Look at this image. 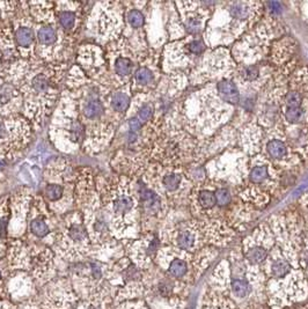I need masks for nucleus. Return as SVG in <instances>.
Here are the masks:
<instances>
[{
	"label": "nucleus",
	"instance_id": "obj_1",
	"mask_svg": "<svg viewBox=\"0 0 308 309\" xmlns=\"http://www.w3.org/2000/svg\"><path fill=\"white\" fill-rule=\"evenodd\" d=\"M301 246L300 240L292 241L283 232L260 266L270 309H288L308 299V279L300 263Z\"/></svg>",
	"mask_w": 308,
	"mask_h": 309
},
{
	"label": "nucleus",
	"instance_id": "obj_2",
	"mask_svg": "<svg viewBox=\"0 0 308 309\" xmlns=\"http://www.w3.org/2000/svg\"><path fill=\"white\" fill-rule=\"evenodd\" d=\"M217 90L225 102L236 104L240 101V93L236 85L231 80H221L218 82Z\"/></svg>",
	"mask_w": 308,
	"mask_h": 309
},
{
	"label": "nucleus",
	"instance_id": "obj_3",
	"mask_svg": "<svg viewBox=\"0 0 308 309\" xmlns=\"http://www.w3.org/2000/svg\"><path fill=\"white\" fill-rule=\"evenodd\" d=\"M139 194H140L141 202L144 203L145 209L148 213H157L158 211L160 210L161 202L159 196H158L156 192H153L152 190H149L145 187H141Z\"/></svg>",
	"mask_w": 308,
	"mask_h": 309
},
{
	"label": "nucleus",
	"instance_id": "obj_4",
	"mask_svg": "<svg viewBox=\"0 0 308 309\" xmlns=\"http://www.w3.org/2000/svg\"><path fill=\"white\" fill-rule=\"evenodd\" d=\"M266 150H268L269 156L275 160H281L287 156V147L284 144V141L279 139H272L266 145Z\"/></svg>",
	"mask_w": 308,
	"mask_h": 309
},
{
	"label": "nucleus",
	"instance_id": "obj_5",
	"mask_svg": "<svg viewBox=\"0 0 308 309\" xmlns=\"http://www.w3.org/2000/svg\"><path fill=\"white\" fill-rule=\"evenodd\" d=\"M103 112V104L97 97H91L84 107V114L87 118L93 119L100 117Z\"/></svg>",
	"mask_w": 308,
	"mask_h": 309
},
{
	"label": "nucleus",
	"instance_id": "obj_6",
	"mask_svg": "<svg viewBox=\"0 0 308 309\" xmlns=\"http://www.w3.org/2000/svg\"><path fill=\"white\" fill-rule=\"evenodd\" d=\"M230 14L238 21H246L250 18L251 10L246 3H234L230 7Z\"/></svg>",
	"mask_w": 308,
	"mask_h": 309
},
{
	"label": "nucleus",
	"instance_id": "obj_7",
	"mask_svg": "<svg viewBox=\"0 0 308 309\" xmlns=\"http://www.w3.org/2000/svg\"><path fill=\"white\" fill-rule=\"evenodd\" d=\"M34 32L29 27H20L16 33V41L19 47L29 48L34 42Z\"/></svg>",
	"mask_w": 308,
	"mask_h": 309
},
{
	"label": "nucleus",
	"instance_id": "obj_8",
	"mask_svg": "<svg viewBox=\"0 0 308 309\" xmlns=\"http://www.w3.org/2000/svg\"><path fill=\"white\" fill-rule=\"evenodd\" d=\"M37 39H39L41 44L51 45L57 40V32L51 26H43L37 33Z\"/></svg>",
	"mask_w": 308,
	"mask_h": 309
},
{
	"label": "nucleus",
	"instance_id": "obj_9",
	"mask_svg": "<svg viewBox=\"0 0 308 309\" xmlns=\"http://www.w3.org/2000/svg\"><path fill=\"white\" fill-rule=\"evenodd\" d=\"M269 167L266 165H257L249 173V180L254 184H261L269 177Z\"/></svg>",
	"mask_w": 308,
	"mask_h": 309
},
{
	"label": "nucleus",
	"instance_id": "obj_10",
	"mask_svg": "<svg viewBox=\"0 0 308 309\" xmlns=\"http://www.w3.org/2000/svg\"><path fill=\"white\" fill-rule=\"evenodd\" d=\"M112 207H114V212L116 214H118V216L121 214L122 216V214L129 213L132 210L133 201L129 196H121V197L115 199Z\"/></svg>",
	"mask_w": 308,
	"mask_h": 309
},
{
	"label": "nucleus",
	"instance_id": "obj_11",
	"mask_svg": "<svg viewBox=\"0 0 308 309\" xmlns=\"http://www.w3.org/2000/svg\"><path fill=\"white\" fill-rule=\"evenodd\" d=\"M197 201L203 210H210L217 205L216 195L211 190H202L198 192Z\"/></svg>",
	"mask_w": 308,
	"mask_h": 309
},
{
	"label": "nucleus",
	"instance_id": "obj_12",
	"mask_svg": "<svg viewBox=\"0 0 308 309\" xmlns=\"http://www.w3.org/2000/svg\"><path fill=\"white\" fill-rule=\"evenodd\" d=\"M130 104V97L123 92L115 93L111 97V105L116 111L124 112L126 111V109L129 108Z\"/></svg>",
	"mask_w": 308,
	"mask_h": 309
},
{
	"label": "nucleus",
	"instance_id": "obj_13",
	"mask_svg": "<svg viewBox=\"0 0 308 309\" xmlns=\"http://www.w3.org/2000/svg\"><path fill=\"white\" fill-rule=\"evenodd\" d=\"M69 237L73 242L82 243L85 242V241H87L88 235L84 226L80 224H74L71 226L69 229Z\"/></svg>",
	"mask_w": 308,
	"mask_h": 309
},
{
	"label": "nucleus",
	"instance_id": "obj_14",
	"mask_svg": "<svg viewBox=\"0 0 308 309\" xmlns=\"http://www.w3.org/2000/svg\"><path fill=\"white\" fill-rule=\"evenodd\" d=\"M132 62L129 58L119 57L116 59L115 70L119 77H127L132 72Z\"/></svg>",
	"mask_w": 308,
	"mask_h": 309
},
{
	"label": "nucleus",
	"instance_id": "obj_15",
	"mask_svg": "<svg viewBox=\"0 0 308 309\" xmlns=\"http://www.w3.org/2000/svg\"><path fill=\"white\" fill-rule=\"evenodd\" d=\"M31 231L37 237H44L49 234L50 229L46 221L42 218H36L31 222Z\"/></svg>",
	"mask_w": 308,
	"mask_h": 309
},
{
	"label": "nucleus",
	"instance_id": "obj_16",
	"mask_svg": "<svg viewBox=\"0 0 308 309\" xmlns=\"http://www.w3.org/2000/svg\"><path fill=\"white\" fill-rule=\"evenodd\" d=\"M33 89L39 94H46L48 93L49 88H50V80L47 75L39 74L33 79L32 81Z\"/></svg>",
	"mask_w": 308,
	"mask_h": 309
},
{
	"label": "nucleus",
	"instance_id": "obj_17",
	"mask_svg": "<svg viewBox=\"0 0 308 309\" xmlns=\"http://www.w3.org/2000/svg\"><path fill=\"white\" fill-rule=\"evenodd\" d=\"M58 21L63 29L71 30L74 27V25H76V14L73 12H70V11H62V12L59 13Z\"/></svg>",
	"mask_w": 308,
	"mask_h": 309
},
{
	"label": "nucleus",
	"instance_id": "obj_18",
	"mask_svg": "<svg viewBox=\"0 0 308 309\" xmlns=\"http://www.w3.org/2000/svg\"><path fill=\"white\" fill-rule=\"evenodd\" d=\"M182 176L180 174H176V173H171V174H167L163 179V183L165 188L168 191H175L176 189H179L180 184H181Z\"/></svg>",
	"mask_w": 308,
	"mask_h": 309
},
{
	"label": "nucleus",
	"instance_id": "obj_19",
	"mask_svg": "<svg viewBox=\"0 0 308 309\" xmlns=\"http://www.w3.org/2000/svg\"><path fill=\"white\" fill-rule=\"evenodd\" d=\"M154 75L152 73V71L147 69V67H140V69L137 70L136 74H134V79H136L137 84L139 85H148L153 81Z\"/></svg>",
	"mask_w": 308,
	"mask_h": 309
},
{
	"label": "nucleus",
	"instance_id": "obj_20",
	"mask_svg": "<svg viewBox=\"0 0 308 309\" xmlns=\"http://www.w3.org/2000/svg\"><path fill=\"white\" fill-rule=\"evenodd\" d=\"M127 21H129L130 26L132 28H140L142 27L145 22V18L140 11L138 10H131L129 13H127Z\"/></svg>",
	"mask_w": 308,
	"mask_h": 309
},
{
	"label": "nucleus",
	"instance_id": "obj_21",
	"mask_svg": "<svg viewBox=\"0 0 308 309\" xmlns=\"http://www.w3.org/2000/svg\"><path fill=\"white\" fill-rule=\"evenodd\" d=\"M301 102H302V96L299 92L292 90V92H288L286 94V97H285V103H286L287 109L300 108L301 107Z\"/></svg>",
	"mask_w": 308,
	"mask_h": 309
},
{
	"label": "nucleus",
	"instance_id": "obj_22",
	"mask_svg": "<svg viewBox=\"0 0 308 309\" xmlns=\"http://www.w3.org/2000/svg\"><path fill=\"white\" fill-rule=\"evenodd\" d=\"M303 115H305V111L303 109L300 108H293V109H287L286 112H285V118L288 123L295 124L301 122L303 118Z\"/></svg>",
	"mask_w": 308,
	"mask_h": 309
},
{
	"label": "nucleus",
	"instance_id": "obj_23",
	"mask_svg": "<svg viewBox=\"0 0 308 309\" xmlns=\"http://www.w3.org/2000/svg\"><path fill=\"white\" fill-rule=\"evenodd\" d=\"M215 195H216L217 205H219L221 207L227 206L232 201L231 194L228 192L227 189H224V188H219V189H217L215 191Z\"/></svg>",
	"mask_w": 308,
	"mask_h": 309
},
{
	"label": "nucleus",
	"instance_id": "obj_24",
	"mask_svg": "<svg viewBox=\"0 0 308 309\" xmlns=\"http://www.w3.org/2000/svg\"><path fill=\"white\" fill-rule=\"evenodd\" d=\"M14 93H16V90H14L13 86L9 84L0 86V104L9 103L13 99Z\"/></svg>",
	"mask_w": 308,
	"mask_h": 309
},
{
	"label": "nucleus",
	"instance_id": "obj_25",
	"mask_svg": "<svg viewBox=\"0 0 308 309\" xmlns=\"http://www.w3.org/2000/svg\"><path fill=\"white\" fill-rule=\"evenodd\" d=\"M186 28L188 30V33L190 34L200 33L202 29V19L200 17H196V15L187 19Z\"/></svg>",
	"mask_w": 308,
	"mask_h": 309
},
{
	"label": "nucleus",
	"instance_id": "obj_26",
	"mask_svg": "<svg viewBox=\"0 0 308 309\" xmlns=\"http://www.w3.org/2000/svg\"><path fill=\"white\" fill-rule=\"evenodd\" d=\"M258 75H260V70H258V67L255 65L246 66L241 72V77L245 79L246 81L256 80V79L258 78Z\"/></svg>",
	"mask_w": 308,
	"mask_h": 309
},
{
	"label": "nucleus",
	"instance_id": "obj_27",
	"mask_svg": "<svg viewBox=\"0 0 308 309\" xmlns=\"http://www.w3.org/2000/svg\"><path fill=\"white\" fill-rule=\"evenodd\" d=\"M82 132H84V129H82V125L77 120H73L72 124H71L70 127V137L72 139L73 142H79L82 138Z\"/></svg>",
	"mask_w": 308,
	"mask_h": 309
},
{
	"label": "nucleus",
	"instance_id": "obj_28",
	"mask_svg": "<svg viewBox=\"0 0 308 309\" xmlns=\"http://www.w3.org/2000/svg\"><path fill=\"white\" fill-rule=\"evenodd\" d=\"M153 116V107L151 104H144L142 107L139 109L137 118L140 120L141 123L148 122Z\"/></svg>",
	"mask_w": 308,
	"mask_h": 309
},
{
	"label": "nucleus",
	"instance_id": "obj_29",
	"mask_svg": "<svg viewBox=\"0 0 308 309\" xmlns=\"http://www.w3.org/2000/svg\"><path fill=\"white\" fill-rule=\"evenodd\" d=\"M46 195L48 198L51 199V201H57V199L62 197L63 188L61 186H58V184H50V186L47 187Z\"/></svg>",
	"mask_w": 308,
	"mask_h": 309
},
{
	"label": "nucleus",
	"instance_id": "obj_30",
	"mask_svg": "<svg viewBox=\"0 0 308 309\" xmlns=\"http://www.w3.org/2000/svg\"><path fill=\"white\" fill-rule=\"evenodd\" d=\"M188 50H189L190 54L193 55H201L205 49V44L203 43V41L201 40H194L191 41L190 43H188L187 45Z\"/></svg>",
	"mask_w": 308,
	"mask_h": 309
},
{
	"label": "nucleus",
	"instance_id": "obj_31",
	"mask_svg": "<svg viewBox=\"0 0 308 309\" xmlns=\"http://www.w3.org/2000/svg\"><path fill=\"white\" fill-rule=\"evenodd\" d=\"M89 271H91V276L93 279L95 280H100L101 278H102V266H101L99 263L93 262L91 263V265H89Z\"/></svg>",
	"mask_w": 308,
	"mask_h": 309
},
{
	"label": "nucleus",
	"instance_id": "obj_32",
	"mask_svg": "<svg viewBox=\"0 0 308 309\" xmlns=\"http://www.w3.org/2000/svg\"><path fill=\"white\" fill-rule=\"evenodd\" d=\"M93 228L94 232L97 233V234H106L108 232V226L103 219H96L93 225Z\"/></svg>",
	"mask_w": 308,
	"mask_h": 309
},
{
	"label": "nucleus",
	"instance_id": "obj_33",
	"mask_svg": "<svg viewBox=\"0 0 308 309\" xmlns=\"http://www.w3.org/2000/svg\"><path fill=\"white\" fill-rule=\"evenodd\" d=\"M141 125H142V123L137 117H133L129 120V127H130L131 132L138 133L139 131L141 130Z\"/></svg>",
	"mask_w": 308,
	"mask_h": 309
},
{
	"label": "nucleus",
	"instance_id": "obj_34",
	"mask_svg": "<svg viewBox=\"0 0 308 309\" xmlns=\"http://www.w3.org/2000/svg\"><path fill=\"white\" fill-rule=\"evenodd\" d=\"M268 7L272 13H280V11H281V5L277 2L268 3Z\"/></svg>",
	"mask_w": 308,
	"mask_h": 309
},
{
	"label": "nucleus",
	"instance_id": "obj_35",
	"mask_svg": "<svg viewBox=\"0 0 308 309\" xmlns=\"http://www.w3.org/2000/svg\"><path fill=\"white\" fill-rule=\"evenodd\" d=\"M7 137V127L4 123L3 119H0V140L5 139Z\"/></svg>",
	"mask_w": 308,
	"mask_h": 309
},
{
	"label": "nucleus",
	"instance_id": "obj_36",
	"mask_svg": "<svg viewBox=\"0 0 308 309\" xmlns=\"http://www.w3.org/2000/svg\"><path fill=\"white\" fill-rule=\"evenodd\" d=\"M7 232V219L6 218H3L0 219V235L5 236Z\"/></svg>",
	"mask_w": 308,
	"mask_h": 309
},
{
	"label": "nucleus",
	"instance_id": "obj_37",
	"mask_svg": "<svg viewBox=\"0 0 308 309\" xmlns=\"http://www.w3.org/2000/svg\"><path fill=\"white\" fill-rule=\"evenodd\" d=\"M293 309H308V303L307 304H299L298 307H295Z\"/></svg>",
	"mask_w": 308,
	"mask_h": 309
},
{
	"label": "nucleus",
	"instance_id": "obj_38",
	"mask_svg": "<svg viewBox=\"0 0 308 309\" xmlns=\"http://www.w3.org/2000/svg\"><path fill=\"white\" fill-rule=\"evenodd\" d=\"M3 279V274H2V271H0V281H2Z\"/></svg>",
	"mask_w": 308,
	"mask_h": 309
}]
</instances>
